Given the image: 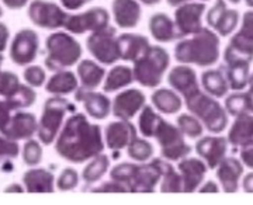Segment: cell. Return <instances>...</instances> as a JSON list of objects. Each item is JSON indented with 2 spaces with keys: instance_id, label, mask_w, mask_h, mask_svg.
I'll list each match as a JSON object with an SVG mask.
<instances>
[{
  "instance_id": "obj_1",
  "label": "cell",
  "mask_w": 253,
  "mask_h": 205,
  "mask_svg": "<svg viewBox=\"0 0 253 205\" xmlns=\"http://www.w3.org/2000/svg\"><path fill=\"white\" fill-rule=\"evenodd\" d=\"M106 143L97 124H91L87 117L73 113L55 139V152L73 164H81L103 153Z\"/></svg>"
},
{
  "instance_id": "obj_2",
  "label": "cell",
  "mask_w": 253,
  "mask_h": 205,
  "mask_svg": "<svg viewBox=\"0 0 253 205\" xmlns=\"http://www.w3.org/2000/svg\"><path fill=\"white\" fill-rule=\"evenodd\" d=\"M219 37L211 28L203 27L191 38H184L174 46V59L184 65L210 68L219 59Z\"/></svg>"
},
{
  "instance_id": "obj_3",
  "label": "cell",
  "mask_w": 253,
  "mask_h": 205,
  "mask_svg": "<svg viewBox=\"0 0 253 205\" xmlns=\"http://www.w3.org/2000/svg\"><path fill=\"white\" fill-rule=\"evenodd\" d=\"M110 177L124 184L128 193H154L162 178V171L159 159H152L142 164L120 163L111 169Z\"/></svg>"
},
{
  "instance_id": "obj_4",
  "label": "cell",
  "mask_w": 253,
  "mask_h": 205,
  "mask_svg": "<svg viewBox=\"0 0 253 205\" xmlns=\"http://www.w3.org/2000/svg\"><path fill=\"white\" fill-rule=\"evenodd\" d=\"M186 107L194 117H197L204 128L211 134L224 132L228 125V113L217 101V98L207 94L206 91H196L184 98Z\"/></svg>"
},
{
  "instance_id": "obj_5",
  "label": "cell",
  "mask_w": 253,
  "mask_h": 205,
  "mask_svg": "<svg viewBox=\"0 0 253 205\" xmlns=\"http://www.w3.org/2000/svg\"><path fill=\"white\" fill-rule=\"evenodd\" d=\"M46 56L44 59L46 69L51 72L63 71L71 68L81 61V44L76 38L65 31H56L46 38L45 41Z\"/></svg>"
},
{
  "instance_id": "obj_6",
  "label": "cell",
  "mask_w": 253,
  "mask_h": 205,
  "mask_svg": "<svg viewBox=\"0 0 253 205\" xmlns=\"http://www.w3.org/2000/svg\"><path fill=\"white\" fill-rule=\"evenodd\" d=\"M170 65L168 51L159 45H151L146 52L134 62V81L142 87L156 89L162 83L163 75Z\"/></svg>"
},
{
  "instance_id": "obj_7",
  "label": "cell",
  "mask_w": 253,
  "mask_h": 205,
  "mask_svg": "<svg viewBox=\"0 0 253 205\" xmlns=\"http://www.w3.org/2000/svg\"><path fill=\"white\" fill-rule=\"evenodd\" d=\"M68 113H76V106L69 100L54 96L46 98L42 108V116L38 123L37 135L42 145H51L55 142L63 125V120Z\"/></svg>"
},
{
  "instance_id": "obj_8",
  "label": "cell",
  "mask_w": 253,
  "mask_h": 205,
  "mask_svg": "<svg viewBox=\"0 0 253 205\" xmlns=\"http://www.w3.org/2000/svg\"><path fill=\"white\" fill-rule=\"evenodd\" d=\"M154 136L161 146V155L166 161L179 162L187 158L193 148L184 141V135L179 129L177 125L168 123L166 120H161Z\"/></svg>"
},
{
  "instance_id": "obj_9",
  "label": "cell",
  "mask_w": 253,
  "mask_h": 205,
  "mask_svg": "<svg viewBox=\"0 0 253 205\" xmlns=\"http://www.w3.org/2000/svg\"><path fill=\"white\" fill-rule=\"evenodd\" d=\"M117 31L116 28L107 26V27L93 31L87 41V51L91 56H94L96 61L103 65H114L120 59V49L117 42Z\"/></svg>"
},
{
  "instance_id": "obj_10",
  "label": "cell",
  "mask_w": 253,
  "mask_h": 205,
  "mask_svg": "<svg viewBox=\"0 0 253 205\" xmlns=\"http://www.w3.org/2000/svg\"><path fill=\"white\" fill-rule=\"evenodd\" d=\"M68 16L69 14L54 1L33 0L28 6V17L34 26L40 28L58 30L65 26Z\"/></svg>"
},
{
  "instance_id": "obj_11",
  "label": "cell",
  "mask_w": 253,
  "mask_h": 205,
  "mask_svg": "<svg viewBox=\"0 0 253 205\" xmlns=\"http://www.w3.org/2000/svg\"><path fill=\"white\" fill-rule=\"evenodd\" d=\"M110 23V14L104 7H91L79 14H69L63 28L71 34L82 36L87 31H97L107 27Z\"/></svg>"
},
{
  "instance_id": "obj_12",
  "label": "cell",
  "mask_w": 253,
  "mask_h": 205,
  "mask_svg": "<svg viewBox=\"0 0 253 205\" xmlns=\"http://www.w3.org/2000/svg\"><path fill=\"white\" fill-rule=\"evenodd\" d=\"M40 37L34 30L24 28L14 36L10 45V59L18 66H27L38 56Z\"/></svg>"
},
{
  "instance_id": "obj_13",
  "label": "cell",
  "mask_w": 253,
  "mask_h": 205,
  "mask_svg": "<svg viewBox=\"0 0 253 205\" xmlns=\"http://www.w3.org/2000/svg\"><path fill=\"white\" fill-rule=\"evenodd\" d=\"M206 11L204 3H184L174 11V24L181 38L193 36L203 28V16Z\"/></svg>"
},
{
  "instance_id": "obj_14",
  "label": "cell",
  "mask_w": 253,
  "mask_h": 205,
  "mask_svg": "<svg viewBox=\"0 0 253 205\" xmlns=\"http://www.w3.org/2000/svg\"><path fill=\"white\" fill-rule=\"evenodd\" d=\"M207 23L217 34L228 37L238 27L239 13L234 9H228L225 0H215V4L207 11Z\"/></svg>"
},
{
  "instance_id": "obj_15",
  "label": "cell",
  "mask_w": 253,
  "mask_h": 205,
  "mask_svg": "<svg viewBox=\"0 0 253 205\" xmlns=\"http://www.w3.org/2000/svg\"><path fill=\"white\" fill-rule=\"evenodd\" d=\"M145 101L146 97L141 90H124L111 100V114L118 120H132L142 110Z\"/></svg>"
},
{
  "instance_id": "obj_16",
  "label": "cell",
  "mask_w": 253,
  "mask_h": 205,
  "mask_svg": "<svg viewBox=\"0 0 253 205\" xmlns=\"http://www.w3.org/2000/svg\"><path fill=\"white\" fill-rule=\"evenodd\" d=\"M75 100L81 101L86 113L93 120H106L111 114V100L106 94L94 91V89L78 87L75 91Z\"/></svg>"
},
{
  "instance_id": "obj_17",
  "label": "cell",
  "mask_w": 253,
  "mask_h": 205,
  "mask_svg": "<svg viewBox=\"0 0 253 205\" xmlns=\"http://www.w3.org/2000/svg\"><path fill=\"white\" fill-rule=\"evenodd\" d=\"M38 121L33 113H26L17 110L14 114H11L7 125L1 129L0 134L4 135L11 141H24L30 139L37 134Z\"/></svg>"
},
{
  "instance_id": "obj_18",
  "label": "cell",
  "mask_w": 253,
  "mask_h": 205,
  "mask_svg": "<svg viewBox=\"0 0 253 205\" xmlns=\"http://www.w3.org/2000/svg\"><path fill=\"white\" fill-rule=\"evenodd\" d=\"M228 139L225 136L207 135L200 138L196 143V152L203 161L206 162L208 169H217L219 162L226 156L228 152Z\"/></svg>"
},
{
  "instance_id": "obj_19",
  "label": "cell",
  "mask_w": 253,
  "mask_h": 205,
  "mask_svg": "<svg viewBox=\"0 0 253 205\" xmlns=\"http://www.w3.org/2000/svg\"><path fill=\"white\" fill-rule=\"evenodd\" d=\"M135 138L136 128L129 120L110 123L104 129V143L113 152H118L126 148Z\"/></svg>"
},
{
  "instance_id": "obj_20",
  "label": "cell",
  "mask_w": 253,
  "mask_h": 205,
  "mask_svg": "<svg viewBox=\"0 0 253 205\" xmlns=\"http://www.w3.org/2000/svg\"><path fill=\"white\" fill-rule=\"evenodd\" d=\"M177 170L183 178V193H193L203 184L208 167L199 158H184L179 161Z\"/></svg>"
},
{
  "instance_id": "obj_21",
  "label": "cell",
  "mask_w": 253,
  "mask_h": 205,
  "mask_svg": "<svg viewBox=\"0 0 253 205\" xmlns=\"http://www.w3.org/2000/svg\"><path fill=\"white\" fill-rule=\"evenodd\" d=\"M168 83L174 91L180 93L183 98L189 97L193 93L200 90L197 73L193 68H190L184 63L170 69L168 75Z\"/></svg>"
},
{
  "instance_id": "obj_22",
  "label": "cell",
  "mask_w": 253,
  "mask_h": 205,
  "mask_svg": "<svg viewBox=\"0 0 253 205\" xmlns=\"http://www.w3.org/2000/svg\"><path fill=\"white\" fill-rule=\"evenodd\" d=\"M244 174V164L234 156L224 158L217 166V178L225 193H236Z\"/></svg>"
},
{
  "instance_id": "obj_23",
  "label": "cell",
  "mask_w": 253,
  "mask_h": 205,
  "mask_svg": "<svg viewBox=\"0 0 253 205\" xmlns=\"http://www.w3.org/2000/svg\"><path fill=\"white\" fill-rule=\"evenodd\" d=\"M117 42L118 49H120V59L126 61V62H135L151 46L149 40L146 37L134 34V33L121 34L117 37Z\"/></svg>"
},
{
  "instance_id": "obj_24",
  "label": "cell",
  "mask_w": 253,
  "mask_h": 205,
  "mask_svg": "<svg viewBox=\"0 0 253 205\" xmlns=\"http://www.w3.org/2000/svg\"><path fill=\"white\" fill-rule=\"evenodd\" d=\"M114 21L120 28H134L141 20V4L136 0H113Z\"/></svg>"
},
{
  "instance_id": "obj_25",
  "label": "cell",
  "mask_w": 253,
  "mask_h": 205,
  "mask_svg": "<svg viewBox=\"0 0 253 205\" xmlns=\"http://www.w3.org/2000/svg\"><path fill=\"white\" fill-rule=\"evenodd\" d=\"M219 66L224 71L229 89L241 91L248 86L249 76H251L249 75L251 62H246L242 59H228V61H224V63Z\"/></svg>"
},
{
  "instance_id": "obj_26",
  "label": "cell",
  "mask_w": 253,
  "mask_h": 205,
  "mask_svg": "<svg viewBox=\"0 0 253 205\" xmlns=\"http://www.w3.org/2000/svg\"><path fill=\"white\" fill-rule=\"evenodd\" d=\"M23 184L27 193H54L55 176L44 167L30 169L23 174Z\"/></svg>"
},
{
  "instance_id": "obj_27",
  "label": "cell",
  "mask_w": 253,
  "mask_h": 205,
  "mask_svg": "<svg viewBox=\"0 0 253 205\" xmlns=\"http://www.w3.org/2000/svg\"><path fill=\"white\" fill-rule=\"evenodd\" d=\"M149 31L158 42H172L174 40H181L172 18L165 13H156L149 18Z\"/></svg>"
},
{
  "instance_id": "obj_28",
  "label": "cell",
  "mask_w": 253,
  "mask_h": 205,
  "mask_svg": "<svg viewBox=\"0 0 253 205\" xmlns=\"http://www.w3.org/2000/svg\"><path fill=\"white\" fill-rule=\"evenodd\" d=\"M229 145L235 148H241L242 145L248 143L253 139V114L245 113L241 116L235 117L234 124L231 125L229 132L226 136Z\"/></svg>"
},
{
  "instance_id": "obj_29",
  "label": "cell",
  "mask_w": 253,
  "mask_h": 205,
  "mask_svg": "<svg viewBox=\"0 0 253 205\" xmlns=\"http://www.w3.org/2000/svg\"><path fill=\"white\" fill-rule=\"evenodd\" d=\"M79 87L76 75L71 71H58L46 82L45 90L54 96H66L71 94Z\"/></svg>"
},
{
  "instance_id": "obj_30",
  "label": "cell",
  "mask_w": 253,
  "mask_h": 205,
  "mask_svg": "<svg viewBox=\"0 0 253 205\" xmlns=\"http://www.w3.org/2000/svg\"><path fill=\"white\" fill-rule=\"evenodd\" d=\"M201 84L207 94L215 98L226 97V93L229 91V84L226 82L225 75L221 69V66H218L217 69H208L203 72Z\"/></svg>"
},
{
  "instance_id": "obj_31",
  "label": "cell",
  "mask_w": 253,
  "mask_h": 205,
  "mask_svg": "<svg viewBox=\"0 0 253 205\" xmlns=\"http://www.w3.org/2000/svg\"><path fill=\"white\" fill-rule=\"evenodd\" d=\"M152 104L155 108L162 113V114H176L181 110L183 101L177 91L162 87L159 90H155L152 94Z\"/></svg>"
},
{
  "instance_id": "obj_32",
  "label": "cell",
  "mask_w": 253,
  "mask_h": 205,
  "mask_svg": "<svg viewBox=\"0 0 253 205\" xmlns=\"http://www.w3.org/2000/svg\"><path fill=\"white\" fill-rule=\"evenodd\" d=\"M78 76L82 82L83 87L87 89H97L103 83V79L106 76V69L100 66L99 63L90 59H83L78 65Z\"/></svg>"
},
{
  "instance_id": "obj_33",
  "label": "cell",
  "mask_w": 253,
  "mask_h": 205,
  "mask_svg": "<svg viewBox=\"0 0 253 205\" xmlns=\"http://www.w3.org/2000/svg\"><path fill=\"white\" fill-rule=\"evenodd\" d=\"M132 82H135L132 69L128 66H124V65H117L109 72L104 84H103V90L106 93H114V91H118V90L129 86Z\"/></svg>"
},
{
  "instance_id": "obj_34",
  "label": "cell",
  "mask_w": 253,
  "mask_h": 205,
  "mask_svg": "<svg viewBox=\"0 0 253 205\" xmlns=\"http://www.w3.org/2000/svg\"><path fill=\"white\" fill-rule=\"evenodd\" d=\"M110 167V158L104 153H100L97 156H94L91 162L84 167L83 173H82V178L86 183L84 190L90 187L91 184H94L96 181H99L100 178L103 177Z\"/></svg>"
},
{
  "instance_id": "obj_35",
  "label": "cell",
  "mask_w": 253,
  "mask_h": 205,
  "mask_svg": "<svg viewBox=\"0 0 253 205\" xmlns=\"http://www.w3.org/2000/svg\"><path fill=\"white\" fill-rule=\"evenodd\" d=\"M159 166L162 171L159 190L162 193H183V178L180 173L170 163L162 159H159Z\"/></svg>"
},
{
  "instance_id": "obj_36",
  "label": "cell",
  "mask_w": 253,
  "mask_h": 205,
  "mask_svg": "<svg viewBox=\"0 0 253 205\" xmlns=\"http://www.w3.org/2000/svg\"><path fill=\"white\" fill-rule=\"evenodd\" d=\"M161 120H162V117L155 111L154 107L144 106L139 113V118H138V128H139L141 135L145 138H152Z\"/></svg>"
},
{
  "instance_id": "obj_37",
  "label": "cell",
  "mask_w": 253,
  "mask_h": 205,
  "mask_svg": "<svg viewBox=\"0 0 253 205\" xmlns=\"http://www.w3.org/2000/svg\"><path fill=\"white\" fill-rule=\"evenodd\" d=\"M10 104V107L14 111L17 110H24V108L31 107L37 100V93L34 87L28 86V84H20L17 91L10 96L9 98H4Z\"/></svg>"
},
{
  "instance_id": "obj_38",
  "label": "cell",
  "mask_w": 253,
  "mask_h": 205,
  "mask_svg": "<svg viewBox=\"0 0 253 205\" xmlns=\"http://www.w3.org/2000/svg\"><path fill=\"white\" fill-rule=\"evenodd\" d=\"M154 152L155 149L152 143L148 142L146 139L138 138V136L126 146V153H128V156H129L132 161L139 162V163H144V162L152 159Z\"/></svg>"
},
{
  "instance_id": "obj_39",
  "label": "cell",
  "mask_w": 253,
  "mask_h": 205,
  "mask_svg": "<svg viewBox=\"0 0 253 205\" xmlns=\"http://www.w3.org/2000/svg\"><path fill=\"white\" fill-rule=\"evenodd\" d=\"M176 124L183 132V135L189 136L191 139H197L204 132V125L201 124L199 118L193 114H181L177 117Z\"/></svg>"
},
{
  "instance_id": "obj_40",
  "label": "cell",
  "mask_w": 253,
  "mask_h": 205,
  "mask_svg": "<svg viewBox=\"0 0 253 205\" xmlns=\"http://www.w3.org/2000/svg\"><path fill=\"white\" fill-rule=\"evenodd\" d=\"M225 111L228 116H241L245 113H249V100L246 91H236L234 94H229L225 98Z\"/></svg>"
},
{
  "instance_id": "obj_41",
  "label": "cell",
  "mask_w": 253,
  "mask_h": 205,
  "mask_svg": "<svg viewBox=\"0 0 253 205\" xmlns=\"http://www.w3.org/2000/svg\"><path fill=\"white\" fill-rule=\"evenodd\" d=\"M21 156H23V162L30 167L38 166L42 161V146H41V143L36 141V139H33V138L27 139V142L24 143V146H23Z\"/></svg>"
},
{
  "instance_id": "obj_42",
  "label": "cell",
  "mask_w": 253,
  "mask_h": 205,
  "mask_svg": "<svg viewBox=\"0 0 253 205\" xmlns=\"http://www.w3.org/2000/svg\"><path fill=\"white\" fill-rule=\"evenodd\" d=\"M20 79L13 72H1L0 73V96L3 98H9L13 96L20 87Z\"/></svg>"
},
{
  "instance_id": "obj_43",
  "label": "cell",
  "mask_w": 253,
  "mask_h": 205,
  "mask_svg": "<svg viewBox=\"0 0 253 205\" xmlns=\"http://www.w3.org/2000/svg\"><path fill=\"white\" fill-rule=\"evenodd\" d=\"M79 184V174L72 167H65L58 176V180L55 183V187L59 191H72Z\"/></svg>"
},
{
  "instance_id": "obj_44",
  "label": "cell",
  "mask_w": 253,
  "mask_h": 205,
  "mask_svg": "<svg viewBox=\"0 0 253 205\" xmlns=\"http://www.w3.org/2000/svg\"><path fill=\"white\" fill-rule=\"evenodd\" d=\"M23 78H24V81H26L28 86H31L34 89L44 86V83L46 81L45 71L41 66H38V65L27 66L24 69V72H23Z\"/></svg>"
},
{
  "instance_id": "obj_45",
  "label": "cell",
  "mask_w": 253,
  "mask_h": 205,
  "mask_svg": "<svg viewBox=\"0 0 253 205\" xmlns=\"http://www.w3.org/2000/svg\"><path fill=\"white\" fill-rule=\"evenodd\" d=\"M20 153L17 141H11L4 135H0V164L6 161H14Z\"/></svg>"
},
{
  "instance_id": "obj_46",
  "label": "cell",
  "mask_w": 253,
  "mask_h": 205,
  "mask_svg": "<svg viewBox=\"0 0 253 205\" xmlns=\"http://www.w3.org/2000/svg\"><path fill=\"white\" fill-rule=\"evenodd\" d=\"M91 193H128V190L124 184L118 183L116 180H109V181H104L103 184H100L97 187H89Z\"/></svg>"
},
{
  "instance_id": "obj_47",
  "label": "cell",
  "mask_w": 253,
  "mask_h": 205,
  "mask_svg": "<svg viewBox=\"0 0 253 205\" xmlns=\"http://www.w3.org/2000/svg\"><path fill=\"white\" fill-rule=\"evenodd\" d=\"M239 155L242 164L249 169H253V139L239 148Z\"/></svg>"
},
{
  "instance_id": "obj_48",
  "label": "cell",
  "mask_w": 253,
  "mask_h": 205,
  "mask_svg": "<svg viewBox=\"0 0 253 205\" xmlns=\"http://www.w3.org/2000/svg\"><path fill=\"white\" fill-rule=\"evenodd\" d=\"M239 33H241V34H244L245 37L252 38L253 40V10H251V11H246V13L244 14Z\"/></svg>"
},
{
  "instance_id": "obj_49",
  "label": "cell",
  "mask_w": 253,
  "mask_h": 205,
  "mask_svg": "<svg viewBox=\"0 0 253 205\" xmlns=\"http://www.w3.org/2000/svg\"><path fill=\"white\" fill-rule=\"evenodd\" d=\"M13 111L14 110L10 107V104L6 100H0V132L7 125Z\"/></svg>"
},
{
  "instance_id": "obj_50",
  "label": "cell",
  "mask_w": 253,
  "mask_h": 205,
  "mask_svg": "<svg viewBox=\"0 0 253 205\" xmlns=\"http://www.w3.org/2000/svg\"><path fill=\"white\" fill-rule=\"evenodd\" d=\"M10 38L9 27L4 23H0V54H3L7 48Z\"/></svg>"
},
{
  "instance_id": "obj_51",
  "label": "cell",
  "mask_w": 253,
  "mask_h": 205,
  "mask_svg": "<svg viewBox=\"0 0 253 205\" xmlns=\"http://www.w3.org/2000/svg\"><path fill=\"white\" fill-rule=\"evenodd\" d=\"M91 0H61V4L66 10H71V11H75V10H79L81 7H83L84 4H87Z\"/></svg>"
},
{
  "instance_id": "obj_52",
  "label": "cell",
  "mask_w": 253,
  "mask_h": 205,
  "mask_svg": "<svg viewBox=\"0 0 253 205\" xmlns=\"http://www.w3.org/2000/svg\"><path fill=\"white\" fill-rule=\"evenodd\" d=\"M3 4L10 10H20L27 4L30 0H1Z\"/></svg>"
},
{
  "instance_id": "obj_53",
  "label": "cell",
  "mask_w": 253,
  "mask_h": 205,
  "mask_svg": "<svg viewBox=\"0 0 253 205\" xmlns=\"http://www.w3.org/2000/svg\"><path fill=\"white\" fill-rule=\"evenodd\" d=\"M200 193H218L219 187L214 180H207L204 184H201L199 187Z\"/></svg>"
},
{
  "instance_id": "obj_54",
  "label": "cell",
  "mask_w": 253,
  "mask_h": 205,
  "mask_svg": "<svg viewBox=\"0 0 253 205\" xmlns=\"http://www.w3.org/2000/svg\"><path fill=\"white\" fill-rule=\"evenodd\" d=\"M242 187L246 193H253V171L245 176L244 181H242Z\"/></svg>"
},
{
  "instance_id": "obj_55",
  "label": "cell",
  "mask_w": 253,
  "mask_h": 205,
  "mask_svg": "<svg viewBox=\"0 0 253 205\" xmlns=\"http://www.w3.org/2000/svg\"><path fill=\"white\" fill-rule=\"evenodd\" d=\"M24 190L26 188L23 187L21 184H10L7 187L4 188V193H24Z\"/></svg>"
},
{
  "instance_id": "obj_56",
  "label": "cell",
  "mask_w": 253,
  "mask_h": 205,
  "mask_svg": "<svg viewBox=\"0 0 253 205\" xmlns=\"http://www.w3.org/2000/svg\"><path fill=\"white\" fill-rule=\"evenodd\" d=\"M13 170H14V164L11 163V161H6L1 163V171L10 173V171H13Z\"/></svg>"
},
{
  "instance_id": "obj_57",
  "label": "cell",
  "mask_w": 253,
  "mask_h": 205,
  "mask_svg": "<svg viewBox=\"0 0 253 205\" xmlns=\"http://www.w3.org/2000/svg\"><path fill=\"white\" fill-rule=\"evenodd\" d=\"M166 1H168V4H169L170 7H179V6L187 3L190 0H166Z\"/></svg>"
},
{
  "instance_id": "obj_58",
  "label": "cell",
  "mask_w": 253,
  "mask_h": 205,
  "mask_svg": "<svg viewBox=\"0 0 253 205\" xmlns=\"http://www.w3.org/2000/svg\"><path fill=\"white\" fill-rule=\"evenodd\" d=\"M139 1L146 4V6H155V4H158L161 0H139Z\"/></svg>"
},
{
  "instance_id": "obj_59",
  "label": "cell",
  "mask_w": 253,
  "mask_h": 205,
  "mask_svg": "<svg viewBox=\"0 0 253 205\" xmlns=\"http://www.w3.org/2000/svg\"><path fill=\"white\" fill-rule=\"evenodd\" d=\"M246 6H249V7L253 9V0H246Z\"/></svg>"
},
{
  "instance_id": "obj_60",
  "label": "cell",
  "mask_w": 253,
  "mask_h": 205,
  "mask_svg": "<svg viewBox=\"0 0 253 205\" xmlns=\"http://www.w3.org/2000/svg\"><path fill=\"white\" fill-rule=\"evenodd\" d=\"M3 61H4V56L0 54V68H1V65H3ZM0 73H1V69H0Z\"/></svg>"
},
{
  "instance_id": "obj_61",
  "label": "cell",
  "mask_w": 253,
  "mask_h": 205,
  "mask_svg": "<svg viewBox=\"0 0 253 205\" xmlns=\"http://www.w3.org/2000/svg\"><path fill=\"white\" fill-rule=\"evenodd\" d=\"M228 1H231L232 4H239L241 3V0H228Z\"/></svg>"
},
{
  "instance_id": "obj_62",
  "label": "cell",
  "mask_w": 253,
  "mask_h": 205,
  "mask_svg": "<svg viewBox=\"0 0 253 205\" xmlns=\"http://www.w3.org/2000/svg\"><path fill=\"white\" fill-rule=\"evenodd\" d=\"M0 17H3V9H1V6H0Z\"/></svg>"
},
{
  "instance_id": "obj_63",
  "label": "cell",
  "mask_w": 253,
  "mask_h": 205,
  "mask_svg": "<svg viewBox=\"0 0 253 205\" xmlns=\"http://www.w3.org/2000/svg\"><path fill=\"white\" fill-rule=\"evenodd\" d=\"M203 1H208V0H203Z\"/></svg>"
}]
</instances>
